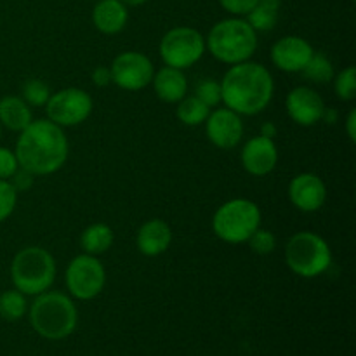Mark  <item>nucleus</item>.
Masks as SVG:
<instances>
[{"instance_id":"29","label":"nucleus","mask_w":356,"mask_h":356,"mask_svg":"<svg viewBox=\"0 0 356 356\" xmlns=\"http://www.w3.org/2000/svg\"><path fill=\"white\" fill-rule=\"evenodd\" d=\"M247 242H249L250 249L256 254H261V256L273 252L275 245H277V240H275L273 233L268 232V229H263L261 226L250 235V238Z\"/></svg>"},{"instance_id":"37","label":"nucleus","mask_w":356,"mask_h":356,"mask_svg":"<svg viewBox=\"0 0 356 356\" xmlns=\"http://www.w3.org/2000/svg\"><path fill=\"white\" fill-rule=\"evenodd\" d=\"M322 118L323 120H327V124H334V122H336V118H337V111L336 110H323V115H322Z\"/></svg>"},{"instance_id":"13","label":"nucleus","mask_w":356,"mask_h":356,"mask_svg":"<svg viewBox=\"0 0 356 356\" xmlns=\"http://www.w3.org/2000/svg\"><path fill=\"white\" fill-rule=\"evenodd\" d=\"M285 108L292 120L302 127H312L322 120L325 104L320 94L312 87H296L287 94L285 99Z\"/></svg>"},{"instance_id":"22","label":"nucleus","mask_w":356,"mask_h":356,"mask_svg":"<svg viewBox=\"0 0 356 356\" xmlns=\"http://www.w3.org/2000/svg\"><path fill=\"white\" fill-rule=\"evenodd\" d=\"M280 7L282 0H257L256 6L245 14V21L256 31H270L277 24Z\"/></svg>"},{"instance_id":"18","label":"nucleus","mask_w":356,"mask_h":356,"mask_svg":"<svg viewBox=\"0 0 356 356\" xmlns=\"http://www.w3.org/2000/svg\"><path fill=\"white\" fill-rule=\"evenodd\" d=\"M129 21L127 6L120 0H97L92 9V23L101 33H120Z\"/></svg>"},{"instance_id":"32","label":"nucleus","mask_w":356,"mask_h":356,"mask_svg":"<svg viewBox=\"0 0 356 356\" xmlns=\"http://www.w3.org/2000/svg\"><path fill=\"white\" fill-rule=\"evenodd\" d=\"M256 2L257 0H219L222 9L233 16H245L256 6Z\"/></svg>"},{"instance_id":"12","label":"nucleus","mask_w":356,"mask_h":356,"mask_svg":"<svg viewBox=\"0 0 356 356\" xmlns=\"http://www.w3.org/2000/svg\"><path fill=\"white\" fill-rule=\"evenodd\" d=\"M205 132H207L209 141L214 146L221 149H232L242 141V118L229 108H218L209 113L205 120Z\"/></svg>"},{"instance_id":"11","label":"nucleus","mask_w":356,"mask_h":356,"mask_svg":"<svg viewBox=\"0 0 356 356\" xmlns=\"http://www.w3.org/2000/svg\"><path fill=\"white\" fill-rule=\"evenodd\" d=\"M111 82L124 90H141L152 83L155 68L148 56L141 52H122L110 66Z\"/></svg>"},{"instance_id":"38","label":"nucleus","mask_w":356,"mask_h":356,"mask_svg":"<svg viewBox=\"0 0 356 356\" xmlns=\"http://www.w3.org/2000/svg\"><path fill=\"white\" fill-rule=\"evenodd\" d=\"M120 2H124L125 6L138 7V6H143V3H146V2H148V0H120Z\"/></svg>"},{"instance_id":"16","label":"nucleus","mask_w":356,"mask_h":356,"mask_svg":"<svg viewBox=\"0 0 356 356\" xmlns=\"http://www.w3.org/2000/svg\"><path fill=\"white\" fill-rule=\"evenodd\" d=\"M242 165L252 176H266L277 167L278 149L273 139L256 136L249 139L242 149Z\"/></svg>"},{"instance_id":"35","label":"nucleus","mask_w":356,"mask_h":356,"mask_svg":"<svg viewBox=\"0 0 356 356\" xmlns=\"http://www.w3.org/2000/svg\"><path fill=\"white\" fill-rule=\"evenodd\" d=\"M346 132H348V138L351 139V143H355L356 141V110H351L350 115H348Z\"/></svg>"},{"instance_id":"17","label":"nucleus","mask_w":356,"mask_h":356,"mask_svg":"<svg viewBox=\"0 0 356 356\" xmlns=\"http://www.w3.org/2000/svg\"><path fill=\"white\" fill-rule=\"evenodd\" d=\"M172 242V229L162 219H149L139 228L136 243L139 252L148 257L160 256L169 249Z\"/></svg>"},{"instance_id":"15","label":"nucleus","mask_w":356,"mask_h":356,"mask_svg":"<svg viewBox=\"0 0 356 356\" xmlns=\"http://www.w3.org/2000/svg\"><path fill=\"white\" fill-rule=\"evenodd\" d=\"M289 197L299 211L316 212L327 200L325 183L313 172L298 174L289 184Z\"/></svg>"},{"instance_id":"24","label":"nucleus","mask_w":356,"mask_h":356,"mask_svg":"<svg viewBox=\"0 0 356 356\" xmlns=\"http://www.w3.org/2000/svg\"><path fill=\"white\" fill-rule=\"evenodd\" d=\"M26 298L19 291H6L0 294V316L9 322H16L26 313Z\"/></svg>"},{"instance_id":"9","label":"nucleus","mask_w":356,"mask_h":356,"mask_svg":"<svg viewBox=\"0 0 356 356\" xmlns=\"http://www.w3.org/2000/svg\"><path fill=\"white\" fill-rule=\"evenodd\" d=\"M106 271L96 256L82 254L70 261L66 268V287L79 301H90L103 292Z\"/></svg>"},{"instance_id":"3","label":"nucleus","mask_w":356,"mask_h":356,"mask_svg":"<svg viewBox=\"0 0 356 356\" xmlns=\"http://www.w3.org/2000/svg\"><path fill=\"white\" fill-rule=\"evenodd\" d=\"M75 302L63 292H42L30 306V323L35 332L49 341H61L76 329Z\"/></svg>"},{"instance_id":"30","label":"nucleus","mask_w":356,"mask_h":356,"mask_svg":"<svg viewBox=\"0 0 356 356\" xmlns=\"http://www.w3.org/2000/svg\"><path fill=\"white\" fill-rule=\"evenodd\" d=\"M195 96L204 101L209 108L218 106V103L221 101V86L212 79L202 80L195 89Z\"/></svg>"},{"instance_id":"21","label":"nucleus","mask_w":356,"mask_h":356,"mask_svg":"<svg viewBox=\"0 0 356 356\" xmlns=\"http://www.w3.org/2000/svg\"><path fill=\"white\" fill-rule=\"evenodd\" d=\"M80 245L86 254L99 256L113 245V229L103 222L90 225L89 228L83 229L82 236H80Z\"/></svg>"},{"instance_id":"1","label":"nucleus","mask_w":356,"mask_h":356,"mask_svg":"<svg viewBox=\"0 0 356 356\" xmlns=\"http://www.w3.org/2000/svg\"><path fill=\"white\" fill-rule=\"evenodd\" d=\"M68 152L70 145L63 127L49 118H40L31 120V124L21 131L14 155L21 169L33 176H47L65 165Z\"/></svg>"},{"instance_id":"8","label":"nucleus","mask_w":356,"mask_h":356,"mask_svg":"<svg viewBox=\"0 0 356 356\" xmlns=\"http://www.w3.org/2000/svg\"><path fill=\"white\" fill-rule=\"evenodd\" d=\"M205 52V38L198 30L177 26L167 31L160 42V58L165 66L186 70L202 59Z\"/></svg>"},{"instance_id":"34","label":"nucleus","mask_w":356,"mask_h":356,"mask_svg":"<svg viewBox=\"0 0 356 356\" xmlns=\"http://www.w3.org/2000/svg\"><path fill=\"white\" fill-rule=\"evenodd\" d=\"M92 82L97 87H106L108 83H111V72L108 66H97L92 72Z\"/></svg>"},{"instance_id":"28","label":"nucleus","mask_w":356,"mask_h":356,"mask_svg":"<svg viewBox=\"0 0 356 356\" xmlns=\"http://www.w3.org/2000/svg\"><path fill=\"white\" fill-rule=\"evenodd\" d=\"M17 191L7 179H0V222L6 221L16 209Z\"/></svg>"},{"instance_id":"14","label":"nucleus","mask_w":356,"mask_h":356,"mask_svg":"<svg viewBox=\"0 0 356 356\" xmlns=\"http://www.w3.org/2000/svg\"><path fill=\"white\" fill-rule=\"evenodd\" d=\"M313 47L308 40L298 37V35H289L280 38L271 47V61L278 70L287 73H298L305 70L308 61L313 56Z\"/></svg>"},{"instance_id":"4","label":"nucleus","mask_w":356,"mask_h":356,"mask_svg":"<svg viewBox=\"0 0 356 356\" xmlns=\"http://www.w3.org/2000/svg\"><path fill=\"white\" fill-rule=\"evenodd\" d=\"M205 49L218 61L238 65L249 61L256 52L257 31L242 17H228L211 28L205 38Z\"/></svg>"},{"instance_id":"2","label":"nucleus","mask_w":356,"mask_h":356,"mask_svg":"<svg viewBox=\"0 0 356 356\" xmlns=\"http://www.w3.org/2000/svg\"><path fill=\"white\" fill-rule=\"evenodd\" d=\"M221 101L238 115H257L270 104L275 82L270 70L259 63L232 65L221 80Z\"/></svg>"},{"instance_id":"39","label":"nucleus","mask_w":356,"mask_h":356,"mask_svg":"<svg viewBox=\"0 0 356 356\" xmlns=\"http://www.w3.org/2000/svg\"><path fill=\"white\" fill-rule=\"evenodd\" d=\"M0 134H2V129H0Z\"/></svg>"},{"instance_id":"40","label":"nucleus","mask_w":356,"mask_h":356,"mask_svg":"<svg viewBox=\"0 0 356 356\" xmlns=\"http://www.w3.org/2000/svg\"><path fill=\"white\" fill-rule=\"evenodd\" d=\"M351 2H355V0H351Z\"/></svg>"},{"instance_id":"26","label":"nucleus","mask_w":356,"mask_h":356,"mask_svg":"<svg viewBox=\"0 0 356 356\" xmlns=\"http://www.w3.org/2000/svg\"><path fill=\"white\" fill-rule=\"evenodd\" d=\"M51 97V90L42 80L31 79L23 86V99L28 106H45Z\"/></svg>"},{"instance_id":"36","label":"nucleus","mask_w":356,"mask_h":356,"mask_svg":"<svg viewBox=\"0 0 356 356\" xmlns=\"http://www.w3.org/2000/svg\"><path fill=\"white\" fill-rule=\"evenodd\" d=\"M261 136L273 139L275 136H277V127H275L273 124H270V122H268V124H264L263 127H261Z\"/></svg>"},{"instance_id":"25","label":"nucleus","mask_w":356,"mask_h":356,"mask_svg":"<svg viewBox=\"0 0 356 356\" xmlns=\"http://www.w3.org/2000/svg\"><path fill=\"white\" fill-rule=\"evenodd\" d=\"M305 76L315 83H327L334 79V66L325 54L313 52L312 59L302 70Z\"/></svg>"},{"instance_id":"31","label":"nucleus","mask_w":356,"mask_h":356,"mask_svg":"<svg viewBox=\"0 0 356 356\" xmlns=\"http://www.w3.org/2000/svg\"><path fill=\"white\" fill-rule=\"evenodd\" d=\"M17 169H19V163H17L16 155L10 149L0 146V179H9Z\"/></svg>"},{"instance_id":"23","label":"nucleus","mask_w":356,"mask_h":356,"mask_svg":"<svg viewBox=\"0 0 356 356\" xmlns=\"http://www.w3.org/2000/svg\"><path fill=\"white\" fill-rule=\"evenodd\" d=\"M177 118L183 122L184 125H190V127H197L202 125L207 120L209 113H211V108L204 103V101L198 99L197 96H184L183 99L177 104Z\"/></svg>"},{"instance_id":"7","label":"nucleus","mask_w":356,"mask_h":356,"mask_svg":"<svg viewBox=\"0 0 356 356\" xmlns=\"http://www.w3.org/2000/svg\"><path fill=\"white\" fill-rule=\"evenodd\" d=\"M261 226V211L252 200L233 198L225 202L212 218L216 236L228 243H243Z\"/></svg>"},{"instance_id":"6","label":"nucleus","mask_w":356,"mask_h":356,"mask_svg":"<svg viewBox=\"0 0 356 356\" xmlns=\"http://www.w3.org/2000/svg\"><path fill=\"white\" fill-rule=\"evenodd\" d=\"M285 263L299 277L315 278L329 270L332 264V250L316 233H296L285 247Z\"/></svg>"},{"instance_id":"33","label":"nucleus","mask_w":356,"mask_h":356,"mask_svg":"<svg viewBox=\"0 0 356 356\" xmlns=\"http://www.w3.org/2000/svg\"><path fill=\"white\" fill-rule=\"evenodd\" d=\"M33 174L28 172L24 169H17L13 176V186L16 188V191H28L31 186H33Z\"/></svg>"},{"instance_id":"10","label":"nucleus","mask_w":356,"mask_h":356,"mask_svg":"<svg viewBox=\"0 0 356 356\" xmlns=\"http://www.w3.org/2000/svg\"><path fill=\"white\" fill-rule=\"evenodd\" d=\"M45 111L49 120L59 127H75L92 113V97L83 89L68 87L51 94L45 103Z\"/></svg>"},{"instance_id":"20","label":"nucleus","mask_w":356,"mask_h":356,"mask_svg":"<svg viewBox=\"0 0 356 356\" xmlns=\"http://www.w3.org/2000/svg\"><path fill=\"white\" fill-rule=\"evenodd\" d=\"M31 110L23 97L6 96L0 99V124L6 125L9 131L21 132L31 124Z\"/></svg>"},{"instance_id":"27","label":"nucleus","mask_w":356,"mask_h":356,"mask_svg":"<svg viewBox=\"0 0 356 356\" xmlns=\"http://www.w3.org/2000/svg\"><path fill=\"white\" fill-rule=\"evenodd\" d=\"M334 89L339 99L343 101H351L356 97V70L355 66H348L346 70L339 73L336 76V82H334Z\"/></svg>"},{"instance_id":"19","label":"nucleus","mask_w":356,"mask_h":356,"mask_svg":"<svg viewBox=\"0 0 356 356\" xmlns=\"http://www.w3.org/2000/svg\"><path fill=\"white\" fill-rule=\"evenodd\" d=\"M152 82L159 99L165 103H179L188 92V80L183 70L163 66L153 75Z\"/></svg>"},{"instance_id":"5","label":"nucleus","mask_w":356,"mask_h":356,"mask_svg":"<svg viewBox=\"0 0 356 356\" xmlns=\"http://www.w3.org/2000/svg\"><path fill=\"white\" fill-rule=\"evenodd\" d=\"M10 278L16 291H19L21 294H42L54 284V257L42 247H24L14 256L13 264H10Z\"/></svg>"}]
</instances>
